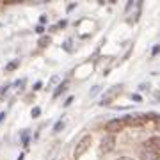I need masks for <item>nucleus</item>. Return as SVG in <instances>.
<instances>
[{"instance_id":"obj_1","label":"nucleus","mask_w":160,"mask_h":160,"mask_svg":"<svg viewBox=\"0 0 160 160\" xmlns=\"http://www.w3.org/2000/svg\"><path fill=\"white\" fill-rule=\"evenodd\" d=\"M91 142H93V137H91L89 133H85L82 139L77 142V146H75V158H78V156H82L89 148H91Z\"/></svg>"},{"instance_id":"obj_2","label":"nucleus","mask_w":160,"mask_h":160,"mask_svg":"<svg viewBox=\"0 0 160 160\" xmlns=\"http://www.w3.org/2000/svg\"><path fill=\"white\" fill-rule=\"evenodd\" d=\"M121 89H123V85H112L107 93L103 94V98L100 100V105H103V107H105V105H110L114 100H116V96L121 93Z\"/></svg>"},{"instance_id":"obj_3","label":"nucleus","mask_w":160,"mask_h":160,"mask_svg":"<svg viewBox=\"0 0 160 160\" xmlns=\"http://www.w3.org/2000/svg\"><path fill=\"white\" fill-rule=\"evenodd\" d=\"M100 149H101V153L114 151V149H116V137H114V135H105L101 139V142H100Z\"/></svg>"},{"instance_id":"obj_4","label":"nucleus","mask_w":160,"mask_h":160,"mask_svg":"<svg viewBox=\"0 0 160 160\" xmlns=\"http://www.w3.org/2000/svg\"><path fill=\"white\" fill-rule=\"evenodd\" d=\"M123 119H110L107 125H105V130L109 132V133H118V132H121L123 130Z\"/></svg>"},{"instance_id":"obj_5","label":"nucleus","mask_w":160,"mask_h":160,"mask_svg":"<svg viewBox=\"0 0 160 160\" xmlns=\"http://www.w3.org/2000/svg\"><path fill=\"white\" fill-rule=\"evenodd\" d=\"M144 148L160 153V137H151V139H148V141L144 142Z\"/></svg>"},{"instance_id":"obj_6","label":"nucleus","mask_w":160,"mask_h":160,"mask_svg":"<svg viewBox=\"0 0 160 160\" xmlns=\"http://www.w3.org/2000/svg\"><path fill=\"white\" fill-rule=\"evenodd\" d=\"M160 153L158 151H151V149H144L141 153V160H158Z\"/></svg>"},{"instance_id":"obj_7","label":"nucleus","mask_w":160,"mask_h":160,"mask_svg":"<svg viewBox=\"0 0 160 160\" xmlns=\"http://www.w3.org/2000/svg\"><path fill=\"white\" fill-rule=\"evenodd\" d=\"M52 43V37L48 36V34H44V36H41L39 39H37V48L39 50H43V48H48V44Z\"/></svg>"},{"instance_id":"obj_8","label":"nucleus","mask_w":160,"mask_h":160,"mask_svg":"<svg viewBox=\"0 0 160 160\" xmlns=\"http://www.w3.org/2000/svg\"><path fill=\"white\" fill-rule=\"evenodd\" d=\"M68 84H70V82H68V80H64V82H62V84H61V85L55 89V93H54V98H59V96L64 93V91H66V87H68Z\"/></svg>"},{"instance_id":"obj_9","label":"nucleus","mask_w":160,"mask_h":160,"mask_svg":"<svg viewBox=\"0 0 160 160\" xmlns=\"http://www.w3.org/2000/svg\"><path fill=\"white\" fill-rule=\"evenodd\" d=\"M18 66H20V61H18V59H14V61H11V62L6 66V71H14Z\"/></svg>"},{"instance_id":"obj_10","label":"nucleus","mask_w":160,"mask_h":160,"mask_svg":"<svg viewBox=\"0 0 160 160\" xmlns=\"http://www.w3.org/2000/svg\"><path fill=\"white\" fill-rule=\"evenodd\" d=\"M39 114H41V109H39V107H34V109L30 110V116H32V118H39Z\"/></svg>"},{"instance_id":"obj_11","label":"nucleus","mask_w":160,"mask_h":160,"mask_svg":"<svg viewBox=\"0 0 160 160\" xmlns=\"http://www.w3.org/2000/svg\"><path fill=\"white\" fill-rule=\"evenodd\" d=\"M62 128H64V123H62V121H57V123H55V126H54V132L57 133V132H61Z\"/></svg>"},{"instance_id":"obj_12","label":"nucleus","mask_w":160,"mask_h":160,"mask_svg":"<svg viewBox=\"0 0 160 160\" xmlns=\"http://www.w3.org/2000/svg\"><path fill=\"white\" fill-rule=\"evenodd\" d=\"M98 91H100V85H94L93 89H91V96H94V94H98Z\"/></svg>"},{"instance_id":"obj_13","label":"nucleus","mask_w":160,"mask_h":160,"mask_svg":"<svg viewBox=\"0 0 160 160\" xmlns=\"http://www.w3.org/2000/svg\"><path fill=\"white\" fill-rule=\"evenodd\" d=\"M39 23H41V25L47 23V14H41V16H39Z\"/></svg>"},{"instance_id":"obj_14","label":"nucleus","mask_w":160,"mask_h":160,"mask_svg":"<svg viewBox=\"0 0 160 160\" xmlns=\"http://www.w3.org/2000/svg\"><path fill=\"white\" fill-rule=\"evenodd\" d=\"M75 7H77V4L73 2V4H70V6H68V7H66V11H68V13H71V11H73Z\"/></svg>"},{"instance_id":"obj_15","label":"nucleus","mask_w":160,"mask_h":160,"mask_svg":"<svg viewBox=\"0 0 160 160\" xmlns=\"http://www.w3.org/2000/svg\"><path fill=\"white\" fill-rule=\"evenodd\" d=\"M66 21H68V20H61V23L57 25V29H64V27L68 25V23H66Z\"/></svg>"},{"instance_id":"obj_16","label":"nucleus","mask_w":160,"mask_h":160,"mask_svg":"<svg viewBox=\"0 0 160 160\" xmlns=\"http://www.w3.org/2000/svg\"><path fill=\"white\" fill-rule=\"evenodd\" d=\"M71 101H73V96H70V98H68V100L64 101V107H68V105H71Z\"/></svg>"},{"instance_id":"obj_17","label":"nucleus","mask_w":160,"mask_h":160,"mask_svg":"<svg viewBox=\"0 0 160 160\" xmlns=\"http://www.w3.org/2000/svg\"><path fill=\"white\" fill-rule=\"evenodd\" d=\"M132 100H133V101H141V96H139V94H132Z\"/></svg>"},{"instance_id":"obj_18","label":"nucleus","mask_w":160,"mask_h":160,"mask_svg":"<svg viewBox=\"0 0 160 160\" xmlns=\"http://www.w3.org/2000/svg\"><path fill=\"white\" fill-rule=\"evenodd\" d=\"M158 52H160V47H158V44H156V47H155V48H153V52H151V54H153V55H156V54H158Z\"/></svg>"},{"instance_id":"obj_19","label":"nucleus","mask_w":160,"mask_h":160,"mask_svg":"<svg viewBox=\"0 0 160 160\" xmlns=\"http://www.w3.org/2000/svg\"><path fill=\"white\" fill-rule=\"evenodd\" d=\"M41 85H43L41 82H36V84H34V91H37V89H41Z\"/></svg>"},{"instance_id":"obj_20","label":"nucleus","mask_w":160,"mask_h":160,"mask_svg":"<svg viewBox=\"0 0 160 160\" xmlns=\"http://www.w3.org/2000/svg\"><path fill=\"white\" fill-rule=\"evenodd\" d=\"M4 119H6V110H4V112H0V123H2Z\"/></svg>"},{"instance_id":"obj_21","label":"nucleus","mask_w":160,"mask_h":160,"mask_svg":"<svg viewBox=\"0 0 160 160\" xmlns=\"http://www.w3.org/2000/svg\"><path fill=\"white\" fill-rule=\"evenodd\" d=\"M36 32L41 34V32H43V25H37V27H36Z\"/></svg>"},{"instance_id":"obj_22","label":"nucleus","mask_w":160,"mask_h":160,"mask_svg":"<svg viewBox=\"0 0 160 160\" xmlns=\"http://www.w3.org/2000/svg\"><path fill=\"white\" fill-rule=\"evenodd\" d=\"M116 160H133V158H130V156H119V158H116Z\"/></svg>"},{"instance_id":"obj_23","label":"nucleus","mask_w":160,"mask_h":160,"mask_svg":"<svg viewBox=\"0 0 160 160\" xmlns=\"http://www.w3.org/2000/svg\"><path fill=\"white\" fill-rule=\"evenodd\" d=\"M156 130H160V119L156 121Z\"/></svg>"},{"instance_id":"obj_24","label":"nucleus","mask_w":160,"mask_h":160,"mask_svg":"<svg viewBox=\"0 0 160 160\" xmlns=\"http://www.w3.org/2000/svg\"><path fill=\"white\" fill-rule=\"evenodd\" d=\"M16 160H23V153H21V155H20L18 158H16Z\"/></svg>"}]
</instances>
